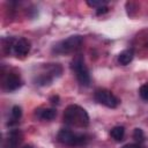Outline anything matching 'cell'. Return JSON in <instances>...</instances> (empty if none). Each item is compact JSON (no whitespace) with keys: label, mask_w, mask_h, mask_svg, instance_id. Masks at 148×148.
<instances>
[{"label":"cell","mask_w":148,"mask_h":148,"mask_svg":"<svg viewBox=\"0 0 148 148\" xmlns=\"http://www.w3.org/2000/svg\"><path fill=\"white\" fill-rule=\"evenodd\" d=\"M22 116V109L18 105H14L12 109V117L14 119V121H17Z\"/></svg>","instance_id":"cell-12"},{"label":"cell","mask_w":148,"mask_h":148,"mask_svg":"<svg viewBox=\"0 0 148 148\" xmlns=\"http://www.w3.org/2000/svg\"><path fill=\"white\" fill-rule=\"evenodd\" d=\"M23 148H32V147H31V146H29V145H28V146H24V147H23Z\"/></svg>","instance_id":"cell-19"},{"label":"cell","mask_w":148,"mask_h":148,"mask_svg":"<svg viewBox=\"0 0 148 148\" xmlns=\"http://www.w3.org/2000/svg\"><path fill=\"white\" fill-rule=\"evenodd\" d=\"M21 79L15 73H8L3 77V88L7 91H14L21 87Z\"/></svg>","instance_id":"cell-7"},{"label":"cell","mask_w":148,"mask_h":148,"mask_svg":"<svg viewBox=\"0 0 148 148\" xmlns=\"http://www.w3.org/2000/svg\"><path fill=\"white\" fill-rule=\"evenodd\" d=\"M64 121L69 126L87 127L89 125V116L83 108L72 104L68 105L64 112Z\"/></svg>","instance_id":"cell-1"},{"label":"cell","mask_w":148,"mask_h":148,"mask_svg":"<svg viewBox=\"0 0 148 148\" xmlns=\"http://www.w3.org/2000/svg\"><path fill=\"white\" fill-rule=\"evenodd\" d=\"M139 94H140V97L145 101H148V83L141 86L140 90H139Z\"/></svg>","instance_id":"cell-14"},{"label":"cell","mask_w":148,"mask_h":148,"mask_svg":"<svg viewBox=\"0 0 148 148\" xmlns=\"http://www.w3.org/2000/svg\"><path fill=\"white\" fill-rule=\"evenodd\" d=\"M71 68L74 72L77 81L80 82V84L82 86H89L90 84V74L89 71L83 61L82 56L77 54L71 62Z\"/></svg>","instance_id":"cell-2"},{"label":"cell","mask_w":148,"mask_h":148,"mask_svg":"<svg viewBox=\"0 0 148 148\" xmlns=\"http://www.w3.org/2000/svg\"><path fill=\"white\" fill-rule=\"evenodd\" d=\"M123 148H141V147H140L139 143H127Z\"/></svg>","instance_id":"cell-17"},{"label":"cell","mask_w":148,"mask_h":148,"mask_svg":"<svg viewBox=\"0 0 148 148\" xmlns=\"http://www.w3.org/2000/svg\"><path fill=\"white\" fill-rule=\"evenodd\" d=\"M94 97L95 99L99 103V104H103L105 105L106 108H111V109H114L118 106L119 104V99L108 89H104V88H98L95 90V94H94Z\"/></svg>","instance_id":"cell-5"},{"label":"cell","mask_w":148,"mask_h":148,"mask_svg":"<svg viewBox=\"0 0 148 148\" xmlns=\"http://www.w3.org/2000/svg\"><path fill=\"white\" fill-rule=\"evenodd\" d=\"M133 57L134 56H133V51L132 50H125L118 56V61H119L120 65L126 66L133 60Z\"/></svg>","instance_id":"cell-9"},{"label":"cell","mask_w":148,"mask_h":148,"mask_svg":"<svg viewBox=\"0 0 148 148\" xmlns=\"http://www.w3.org/2000/svg\"><path fill=\"white\" fill-rule=\"evenodd\" d=\"M133 139L136 142H139V143L145 140V134H143V132H142L141 128H135L134 130V132H133Z\"/></svg>","instance_id":"cell-13"},{"label":"cell","mask_w":148,"mask_h":148,"mask_svg":"<svg viewBox=\"0 0 148 148\" xmlns=\"http://www.w3.org/2000/svg\"><path fill=\"white\" fill-rule=\"evenodd\" d=\"M106 12H108V7H106V6H102V7L97 8L96 14H97V15H101V14H105Z\"/></svg>","instance_id":"cell-16"},{"label":"cell","mask_w":148,"mask_h":148,"mask_svg":"<svg viewBox=\"0 0 148 148\" xmlns=\"http://www.w3.org/2000/svg\"><path fill=\"white\" fill-rule=\"evenodd\" d=\"M83 42L82 36L75 35V36H69L66 39L60 40L59 43H57L53 46V52L57 54H66V53H71L75 50H77L81 44Z\"/></svg>","instance_id":"cell-3"},{"label":"cell","mask_w":148,"mask_h":148,"mask_svg":"<svg viewBox=\"0 0 148 148\" xmlns=\"http://www.w3.org/2000/svg\"><path fill=\"white\" fill-rule=\"evenodd\" d=\"M110 135L111 138L117 141V142H120L123 139H124V135H125V128L123 126H114L111 132H110Z\"/></svg>","instance_id":"cell-10"},{"label":"cell","mask_w":148,"mask_h":148,"mask_svg":"<svg viewBox=\"0 0 148 148\" xmlns=\"http://www.w3.org/2000/svg\"><path fill=\"white\" fill-rule=\"evenodd\" d=\"M14 53L16 56H21L24 57L29 53L30 51V42L25 38H20L13 42V46H12Z\"/></svg>","instance_id":"cell-6"},{"label":"cell","mask_w":148,"mask_h":148,"mask_svg":"<svg viewBox=\"0 0 148 148\" xmlns=\"http://www.w3.org/2000/svg\"><path fill=\"white\" fill-rule=\"evenodd\" d=\"M56 114H57V111L54 109H43V110H38L37 112V116L44 120H51L56 117Z\"/></svg>","instance_id":"cell-11"},{"label":"cell","mask_w":148,"mask_h":148,"mask_svg":"<svg viewBox=\"0 0 148 148\" xmlns=\"http://www.w3.org/2000/svg\"><path fill=\"white\" fill-rule=\"evenodd\" d=\"M57 139L60 143L66 145V146H71V147H77V146H82L88 141V136L86 134H76L73 133L69 130H60Z\"/></svg>","instance_id":"cell-4"},{"label":"cell","mask_w":148,"mask_h":148,"mask_svg":"<svg viewBox=\"0 0 148 148\" xmlns=\"http://www.w3.org/2000/svg\"><path fill=\"white\" fill-rule=\"evenodd\" d=\"M51 101H52V103H58L59 97L58 96H53V97H51Z\"/></svg>","instance_id":"cell-18"},{"label":"cell","mask_w":148,"mask_h":148,"mask_svg":"<svg viewBox=\"0 0 148 148\" xmlns=\"http://www.w3.org/2000/svg\"><path fill=\"white\" fill-rule=\"evenodd\" d=\"M87 5L90 7H95V8H99L102 6L106 5V1H101V0H92V1H87Z\"/></svg>","instance_id":"cell-15"},{"label":"cell","mask_w":148,"mask_h":148,"mask_svg":"<svg viewBox=\"0 0 148 148\" xmlns=\"http://www.w3.org/2000/svg\"><path fill=\"white\" fill-rule=\"evenodd\" d=\"M22 133L20 130H13L10 131L8 135V148H16L22 142Z\"/></svg>","instance_id":"cell-8"}]
</instances>
